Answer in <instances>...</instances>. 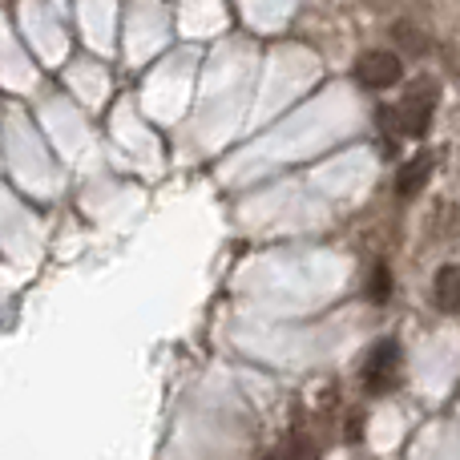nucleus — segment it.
Instances as JSON below:
<instances>
[{
  "mask_svg": "<svg viewBox=\"0 0 460 460\" xmlns=\"http://www.w3.org/2000/svg\"><path fill=\"white\" fill-rule=\"evenodd\" d=\"M367 295H372L376 303H384L392 295V275H388V267H384V262L372 270V275H367Z\"/></svg>",
  "mask_w": 460,
  "mask_h": 460,
  "instance_id": "obj_7",
  "label": "nucleus"
},
{
  "mask_svg": "<svg viewBox=\"0 0 460 460\" xmlns=\"http://www.w3.org/2000/svg\"><path fill=\"white\" fill-rule=\"evenodd\" d=\"M432 299H437L440 311L456 315L460 311V267H440L437 279H432Z\"/></svg>",
  "mask_w": 460,
  "mask_h": 460,
  "instance_id": "obj_5",
  "label": "nucleus"
},
{
  "mask_svg": "<svg viewBox=\"0 0 460 460\" xmlns=\"http://www.w3.org/2000/svg\"><path fill=\"white\" fill-rule=\"evenodd\" d=\"M396 367H400V348L392 340L380 343V348L372 351V359H367V367H364V372H367V388L384 392L392 380H396Z\"/></svg>",
  "mask_w": 460,
  "mask_h": 460,
  "instance_id": "obj_3",
  "label": "nucleus"
},
{
  "mask_svg": "<svg viewBox=\"0 0 460 460\" xmlns=\"http://www.w3.org/2000/svg\"><path fill=\"white\" fill-rule=\"evenodd\" d=\"M392 37H396V45H404V53H412V57H424L429 53V37H424L420 29H416V24H396V29H392Z\"/></svg>",
  "mask_w": 460,
  "mask_h": 460,
  "instance_id": "obj_6",
  "label": "nucleus"
},
{
  "mask_svg": "<svg viewBox=\"0 0 460 460\" xmlns=\"http://www.w3.org/2000/svg\"><path fill=\"white\" fill-rule=\"evenodd\" d=\"M429 174H432V154H416V158H408L404 170H400V178H396L400 199H412V194H420L424 182H429Z\"/></svg>",
  "mask_w": 460,
  "mask_h": 460,
  "instance_id": "obj_4",
  "label": "nucleus"
},
{
  "mask_svg": "<svg viewBox=\"0 0 460 460\" xmlns=\"http://www.w3.org/2000/svg\"><path fill=\"white\" fill-rule=\"evenodd\" d=\"M400 77H404V61L396 53H388V49H372V53H364L356 61V81L367 89H388Z\"/></svg>",
  "mask_w": 460,
  "mask_h": 460,
  "instance_id": "obj_2",
  "label": "nucleus"
},
{
  "mask_svg": "<svg viewBox=\"0 0 460 460\" xmlns=\"http://www.w3.org/2000/svg\"><path fill=\"white\" fill-rule=\"evenodd\" d=\"M432 113H437V81H432V77H416L412 85L404 89V102L396 105L400 134H408V137L429 134Z\"/></svg>",
  "mask_w": 460,
  "mask_h": 460,
  "instance_id": "obj_1",
  "label": "nucleus"
}]
</instances>
